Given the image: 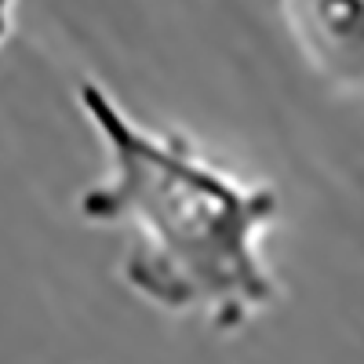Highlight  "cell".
Segmentation results:
<instances>
[{"label":"cell","instance_id":"6da1fadb","mask_svg":"<svg viewBox=\"0 0 364 364\" xmlns=\"http://www.w3.org/2000/svg\"><path fill=\"white\" fill-rule=\"evenodd\" d=\"M77 102L113 164L80 197V215L128 230L124 281L168 314H204L215 331H237L269 306L277 284L259 237L281 211L277 190L208 164L182 135L146 132L95 80L77 84Z\"/></svg>","mask_w":364,"mask_h":364},{"label":"cell","instance_id":"7a4b0ae2","mask_svg":"<svg viewBox=\"0 0 364 364\" xmlns=\"http://www.w3.org/2000/svg\"><path fill=\"white\" fill-rule=\"evenodd\" d=\"M277 8L310 70L364 95V0H277Z\"/></svg>","mask_w":364,"mask_h":364},{"label":"cell","instance_id":"3957f363","mask_svg":"<svg viewBox=\"0 0 364 364\" xmlns=\"http://www.w3.org/2000/svg\"><path fill=\"white\" fill-rule=\"evenodd\" d=\"M11 33V0H0V41Z\"/></svg>","mask_w":364,"mask_h":364}]
</instances>
